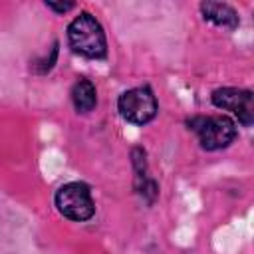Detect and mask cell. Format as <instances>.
<instances>
[{
	"instance_id": "obj_1",
	"label": "cell",
	"mask_w": 254,
	"mask_h": 254,
	"mask_svg": "<svg viewBox=\"0 0 254 254\" xmlns=\"http://www.w3.org/2000/svg\"><path fill=\"white\" fill-rule=\"evenodd\" d=\"M69 48L87 60H103L107 56V38L99 20L89 12H79L67 26Z\"/></svg>"
},
{
	"instance_id": "obj_2",
	"label": "cell",
	"mask_w": 254,
	"mask_h": 254,
	"mask_svg": "<svg viewBox=\"0 0 254 254\" xmlns=\"http://www.w3.org/2000/svg\"><path fill=\"white\" fill-rule=\"evenodd\" d=\"M187 127L196 135L204 151L228 147L238 133L236 123L228 115H192L187 119Z\"/></svg>"
},
{
	"instance_id": "obj_3",
	"label": "cell",
	"mask_w": 254,
	"mask_h": 254,
	"mask_svg": "<svg viewBox=\"0 0 254 254\" xmlns=\"http://www.w3.org/2000/svg\"><path fill=\"white\" fill-rule=\"evenodd\" d=\"M54 204L62 216L73 222H85L95 214L91 189L81 181H71L62 185L54 194Z\"/></svg>"
},
{
	"instance_id": "obj_4",
	"label": "cell",
	"mask_w": 254,
	"mask_h": 254,
	"mask_svg": "<svg viewBox=\"0 0 254 254\" xmlns=\"http://www.w3.org/2000/svg\"><path fill=\"white\" fill-rule=\"evenodd\" d=\"M119 115L133 125H147L157 117L159 103L149 85H139L123 91L117 99Z\"/></svg>"
},
{
	"instance_id": "obj_5",
	"label": "cell",
	"mask_w": 254,
	"mask_h": 254,
	"mask_svg": "<svg viewBox=\"0 0 254 254\" xmlns=\"http://www.w3.org/2000/svg\"><path fill=\"white\" fill-rule=\"evenodd\" d=\"M210 101L222 111H230L244 127L254 123V93L242 87H218L212 91Z\"/></svg>"
},
{
	"instance_id": "obj_6",
	"label": "cell",
	"mask_w": 254,
	"mask_h": 254,
	"mask_svg": "<svg viewBox=\"0 0 254 254\" xmlns=\"http://www.w3.org/2000/svg\"><path fill=\"white\" fill-rule=\"evenodd\" d=\"M131 165H133V187L137 190V194L147 202L153 204L157 194H159V185L157 181L149 175V165H147V153L141 147H135L131 151Z\"/></svg>"
},
{
	"instance_id": "obj_7",
	"label": "cell",
	"mask_w": 254,
	"mask_h": 254,
	"mask_svg": "<svg viewBox=\"0 0 254 254\" xmlns=\"http://www.w3.org/2000/svg\"><path fill=\"white\" fill-rule=\"evenodd\" d=\"M198 10L202 14V18L218 28H224V30H236L238 24H240V16L238 12L226 4V2H200L198 4Z\"/></svg>"
},
{
	"instance_id": "obj_8",
	"label": "cell",
	"mask_w": 254,
	"mask_h": 254,
	"mask_svg": "<svg viewBox=\"0 0 254 254\" xmlns=\"http://www.w3.org/2000/svg\"><path fill=\"white\" fill-rule=\"evenodd\" d=\"M71 103H73L75 111L89 113L97 105V89H95V85L85 77L77 79L73 83V87H71Z\"/></svg>"
},
{
	"instance_id": "obj_9",
	"label": "cell",
	"mask_w": 254,
	"mask_h": 254,
	"mask_svg": "<svg viewBox=\"0 0 254 254\" xmlns=\"http://www.w3.org/2000/svg\"><path fill=\"white\" fill-rule=\"evenodd\" d=\"M56 60H58V42H54L52 56H50V58H46V60H42V62H36V64H34V69H36L38 73H46V71H50V69L54 67Z\"/></svg>"
},
{
	"instance_id": "obj_10",
	"label": "cell",
	"mask_w": 254,
	"mask_h": 254,
	"mask_svg": "<svg viewBox=\"0 0 254 254\" xmlns=\"http://www.w3.org/2000/svg\"><path fill=\"white\" fill-rule=\"evenodd\" d=\"M46 6L50 10H54V12H58V14H65V12H69V10L75 8L73 2H46Z\"/></svg>"
}]
</instances>
